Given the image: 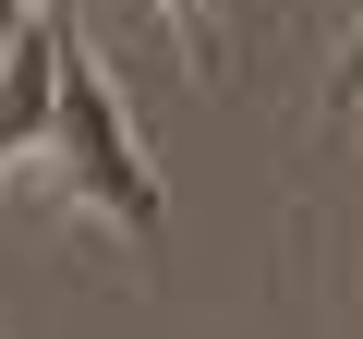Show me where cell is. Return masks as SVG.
<instances>
[{"mask_svg": "<svg viewBox=\"0 0 363 339\" xmlns=\"http://www.w3.org/2000/svg\"><path fill=\"white\" fill-rule=\"evenodd\" d=\"M49 37H61V73H49V182H61L73 206H97L109 230L157 243V170H145V145H133V121H121V97H109L97 37H85L73 13H49Z\"/></svg>", "mask_w": 363, "mask_h": 339, "instance_id": "cell-1", "label": "cell"}, {"mask_svg": "<svg viewBox=\"0 0 363 339\" xmlns=\"http://www.w3.org/2000/svg\"><path fill=\"white\" fill-rule=\"evenodd\" d=\"M145 13L182 37V61H206V0H145Z\"/></svg>", "mask_w": 363, "mask_h": 339, "instance_id": "cell-2", "label": "cell"}, {"mask_svg": "<svg viewBox=\"0 0 363 339\" xmlns=\"http://www.w3.org/2000/svg\"><path fill=\"white\" fill-rule=\"evenodd\" d=\"M339 73H363V25H351V37H339Z\"/></svg>", "mask_w": 363, "mask_h": 339, "instance_id": "cell-3", "label": "cell"}, {"mask_svg": "<svg viewBox=\"0 0 363 339\" xmlns=\"http://www.w3.org/2000/svg\"><path fill=\"white\" fill-rule=\"evenodd\" d=\"M25 13H61V0H25Z\"/></svg>", "mask_w": 363, "mask_h": 339, "instance_id": "cell-4", "label": "cell"}]
</instances>
